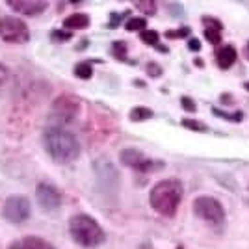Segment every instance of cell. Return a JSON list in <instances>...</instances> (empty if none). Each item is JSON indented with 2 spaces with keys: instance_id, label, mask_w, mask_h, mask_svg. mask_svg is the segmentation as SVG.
I'll list each match as a JSON object with an SVG mask.
<instances>
[{
  "instance_id": "6da1fadb",
  "label": "cell",
  "mask_w": 249,
  "mask_h": 249,
  "mask_svg": "<svg viewBox=\"0 0 249 249\" xmlns=\"http://www.w3.org/2000/svg\"><path fill=\"white\" fill-rule=\"evenodd\" d=\"M41 143L56 164H71L80 156V143L76 136L62 126H47L43 130Z\"/></svg>"
},
{
  "instance_id": "7a4b0ae2",
  "label": "cell",
  "mask_w": 249,
  "mask_h": 249,
  "mask_svg": "<svg viewBox=\"0 0 249 249\" xmlns=\"http://www.w3.org/2000/svg\"><path fill=\"white\" fill-rule=\"evenodd\" d=\"M182 196H184V188L178 178H164L151 188L149 203L160 216L173 218L182 201Z\"/></svg>"
},
{
  "instance_id": "3957f363",
  "label": "cell",
  "mask_w": 249,
  "mask_h": 249,
  "mask_svg": "<svg viewBox=\"0 0 249 249\" xmlns=\"http://www.w3.org/2000/svg\"><path fill=\"white\" fill-rule=\"evenodd\" d=\"M69 232H71L74 244H78L82 248H97L106 240L104 229L99 225L97 219H93L88 214H74L73 218L69 219Z\"/></svg>"
},
{
  "instance_id": "277c9868",
  "label": "cell",
  "mask_w": 249,
  "mask_h": 249,
  "mask_svg": "<svg viewBox=\"0 0 249 249\" xmlns=\"http://www.w3.org/2000/svg\"><path fill=\"white\" fill-rule=\"evenodd\" d=\"M32 214V203L26 196H10L4 201L2 207V218L10 223H24Z\"/></svg>"
},
{
  "instance_id": "5b68a950",
  "label": "cell",
  "mask_w": 249,
  "mask_h": 249,
  "mask_svg": "<svg viewBox=\"0 0 249 249\" xmlns=\"http://www.w3.org/2000/svg\"><path fill=\"white\" fill-rule=\"evenodd\" d=\"M0 37L6 43H26L30 39L28 24L21 17L6 15L0 19Z\"/></svg>"
},
{
  "instance_id": "8992f818",
  "label": "cell",
  "mask_w": 249,
  "mask_h": 249,
  "mask_svg": "<svg viewBox=\"0 0 249 249\" xmlns=\"http://www.w3.org/2000/svg\"><path fill=\"white\" fill-rule=\"evenodd\" d=\"M194 212H196V216H199L208 223H214V225H221L225 221L223 205L218 199L210 197V196H201V197L196 199L194 201Z\"/></svg>"
},
{
  "instance_id": "52a82bcc",
  "label": "cell",
  "mask_w": 249,
  "mask_h": 249,
  "mask_svg": "<svg viewBox=\"0 0 249 249\" xmlns=\"http://www.w3.org/2000/svg\"><path fill=\"white\" fill-rule=\"evenodd\" d=\"M80 108H82V103H80V99L76 95H60L52 103V117L62 121V123H67V121H73L74 117L78 115Z\"/></svg>"
},
{
  "instance_id": "ba28073f",
  "label": "cell",
  "mask_w": 249,
  "mask_h": 249,
  "mask_svg": "<svg viewBox=\"0 0 249 249\" xmlns=\"http://www.w3.org/2000/svg\"><path fill=\"white\" fill-rule=\"evenodd\" d=\"M119 160H121L123 166L130 167L134 171H140V173H149V171H155V169L164 166L162 162H156L153 158H147L138 149H123L119 153Z\"/></svg>"
},
{
  "instance_id": "9c48e42d",
  "label": "cell",
  "mask_w": 249,
  "mask_h": 249,
  "mask_svg": "<svg viewBox=\"0 0 249 249\" xmlns=\"http://www.w3.org/2000/svg\"><path fill=\"white\" fill-rule=\"evenodd\" d=\"M36 199L43 212H56L62 207V194L51 182H39L36 188Z\"/></svg>"
},
{
  "instance_id": "30bf717a",
  "label": "cell",
  "mask_w": 249,
  "mask_h": 249,
  "mask_svg": "<svg viewBox=\"0 0 249 249\" xmlns=\"http://www.w3.org/2000/svg\"><path fill=\"white\" fill-rule=\"evenodd\" d=\"M11 10L19 11L21 15H26V17H37L41 15L43 11L47 10V2L43 0H10L8 2Z\"/></svg>"
},
{
  "instance_id": "8fae6325",
  "label": "cell",
  "mask_w": 249,
  "mask_h": 249,
  "mask_svg": "<svg viewBox=\"0 0 249 249\" xmlns=\"http://www.w3.org/2000/svg\"><path fill=\"white\" fill-rule=\"evenodd\" d=\"M10 249H56L51 242L39 238V236H24L10 244Z\"/></svg>"
},
{
  "instance_id": "7c38bea8",
  "label": "cell",
  "mask_w": 249,
  "mask_h": 249,
  "mask_svg": "<svg viewBox=\"0 0 249 249\" xmlns=\"http://www.w3.org/2000/svg\"><path fill=\"white\" fill-rule=\"evenodd\" d=\"M234 62H236V49L234 47L225 45L216 52V63H218L219 69H231Z\"/></svg>"
},
{
  "instance_id": "4fadbf2b",
  "label": "cell",
  "mask_w": 249,
  "mask_h": 249,
  "mask_svg": "<svg viewBox=\"0 0 249 249\" xmlns=\"http://www.w3.org/2000/svg\"><path fill=\"white\" fill-rule=\"evenodd\" d=\"M89 26V15L86 13H73L63 19V30H86Z\"/></svg>"
},
{
  "instance_id": "5bb4252c",
  "label": "cell",
  "mask_w": 249,
  "mask_h": 249,
  "mask_svg": "<svg viewBox=\"0 0 249 249\" xmlns=\"http://www.w3.org/2000/svg\"><path fill=\"white\" fill-rule=\"evenodd\" d=\"M153 115L155 114H153V110H151V108H145V106H136V108L130 110L128 117H130V121L140 123V121H147V119H151Z\"/></svg>"
},
{
  "instance_id": "9a60e30c",
  "label": "cell",
  "mask_w": 249,
  "mask_h": 249,
  "mask_svg": "<svg viewBox=\"0 0 249 249\" xmlns=\"http://www.w3.org/2000/svg\"><path fill=\"white\" fill-rule=\"evenodd\" d=\"M74 76H76V78H82V80L91 78V76H93V67H91V63H88V62L76 63V65H74Z\"/></svg>"
},
{
  "instance_id": "2e32d148",
  "label": "cell",
  "mask_w": 249,
  "mask_h": 249,
  "mask_svg": "<svg viewBox=\"0 0 249 249\" xmlns=\"http://www.w3.org/2000/svg\"><path fill=\"white\" fill-rule=\"evenodd\" d=\"M147 26V21L143 17H132V19H128L126 24H124V28L128 32H143Z\"/></svg>"
},
{
  "instance_id": "e0dca14e",
  "label": "cell",
  "mask_w": 249,
  "mask_h": 249,
  "mask_svg": "<svg viewBox=\"0 0 249 249\" xmlns=\"http://www.w3.org/2000/svg\"><path fill=\"white\" fill-rule=\"evenodd\" d=\"M182 126H186L190 130H196V132H207L208 126L201 121H196V119H182Z\"/></svg>"
},
{
  "instance_id": "ac0fdd59",
  "label": "cell",
  "mask_w": 249,
  "mask_h": 249,
  "mask_svg": "<svg viewBox=\"0 0 249 249\" xmlns=\"http://www.w3.org/2000/svg\"><path fill=\"white\" fill-rule=\"evenodd\" d=\"M142 41L145 45H158L160 41V34L155 30H143L142 32Z\"/></svg>"
},
{
  "instance_id": "d6986e66",
  "label": "cell",
  "mask_w": 249,
  "mask_h": 249,
  "mask_svg": "<svg viewBox=\"0 0 249 249\" xmlns=\"http://www.w3.org/2000/svg\"><path fill=\"white\" fill-rule=\"evenodd\" d=\"M134 6L138 10H142L147 15H155L156 13V2H151V0H143V2H134Z\"/></svg>"
},
{
  "instance_id": "ffe728a7",
  "label": "cell",
  "mask_w": 249,
  "mask_h": 249,
  "mask_svg": "<svg viewBox=\"0 0 249 249\" xmlns=\"http://www.w3.org/2000/svg\"><path fill=\"white\" fill-rule=\"evenodd\" d=\"M203 24L207 26V30H223V24L219 19H214V17H203Z\"/></svg>"
},
{
  "instance_id": "44dd1931",
  "label": "cell",
  "mask_w": 249,
  "mask_h": 249,
  "mask_svg": "<svg viewBox=\"0 0 249 249\" xmlns=\"http://www.w3.org/2000/svg\"><path fill=\"white\" fill-rule=\"evenodd\" d=\"M112 52H114V56L117 60H124V56H126V45H124V41H115L112 45Z\"/></svg>"
},
{
  "instance_id": "7402d4cb",
  "label": "cell",
  "mask_w": 249,
  "mask_h": 249,
  "mask_svg": "<svg viewBox=\"0 0 249 249\" xmlns=\"http://www.w3.org/2000/svg\"><path fill=\"white\" fill-rule=\"evenodd\" d=\"M147 74H149L151 78H160V76H162V67L155 62H149L147 63Z\"/></svg>"
},
{
  "instance_id": "603a6c76",
  "label": "cell",
  "mask_w": 249,
  "mask_h": 249,
  "mask_svg": "<svg viewBox=\"0 0 249 249\" xmlns=\"http://www.w3.org/2000/svg\"><path fill=\"white\" fill-rule=\"evenodd\" d=\"M212 112H214L216 115H219L221 119H227V121H242V117H244V114H242V112H236L234 115H227V114H223L221 110H216V108H214Z\"/></svg>"
},
{
  "instance_id": "cb8c5ba5",
  "label": "cell",
  "mask_w": 249,
  "mask_h": 249,
  "mask_svg": "<svg viewBox=\"0 0 249 249\" xmlns=\"http://www.w3.org/2000/svg\"><path fill=\"white\" fill-rule=\"evenodd\" d=\"M205 37H207L212 45H218V43L221 41V34H219L218 30H205Z\"/></svg>"
},
{
  "instance_id": "d4e9b609",
  "label": "cell",
  "mask_w": 249,
  "mask_h": 249,
  "mask_svg": "<svg viewBox=\"0 0 249 249\" xmlns=\"http://www.w3.org/2000/svg\"><path fill=\"white\" fill-rule=\"evenodd\" d=\"M71 32L69 30H56L52 32V39H56V41H65V39H71Z\"/></svg>"
},
{
  "instance_id": "484cf974",
  "label": "cell",
  "mask_w": 249,
  "mask_h": 249,
  "mask_svg": "<svg viewBox=\"0 0 249 249\" xmlns=\"http://www.w3.org/2000/svg\"><path fill=\"white\" fill-rule=\"evenodd\" d=\"M180 104H182V108H184V110H188V112H192V114H194V112L197 110V106H196V103H194V101H192L190 97H182V99H180Z\"/></svg>"
},
{
  "instance_id": "4316f807",
  "label": "cell",
  "mask_w": 249,
  "mask_h": 249,
  "mask_svg": "<svg viewBox=\"0 0 249 249\" xmlns=\"http://www.w3.org/2000/svg\"><path fill=\"white\" fill-rule=\"evenodd\" d=\"M190 34V28H180V30L177 32H167L166 37L167 39H173V37H184V36H188Z\"/></svg>"
},
{
  "instance_id": "83f0119b",
  "label": "cell",
  "mask_w": 249,
  "mask_h": 249,
  "mask_svg": "<svg viewBox=\"0 0 249 249\" xmlns=\"http://www.w3.org/2000/svg\"><path fill=\"white\" fill-rule=\"evenodd\" d=\"M8 76H10V71H8V67L4 65V63L0 62V88L4 86V84L8 82Z\"/></svg>"
},
{
  "instance_id": "f1b7e54d",
  "label": "cell",
  "mask_w": 249,
  "mask_h": 249,
  "mask_svg": "<svg viewBox=\"0 0 249 249\" xmlns=\"http://www.w3.org/2000/svg\"><path fill=\"white\" fill-rule=\"evenodd\" d=\"M188 49L194 52L201 51V41H199V39H190V41H188Z\"/></svg>"
},
{
  "instance_id": "f546056e",
  "label": "cell",
  "mask_w": 249,
  "mask_h": 249,
  "mask_svg": "<svg viewBox=\"0 0 249 249\" xmlns=\"http://www.w3.org/2000/svg\"><path fill=\"white\" fill-rule=\"evenodd\" d=\"M246 56H248V60H249V43H248V49H246Z\"/></svg>"
},
{
  "instance_id": "4dcf8cb0",
  "label": "cell",
  "mask_w": 249,
  "mask_h": 249,
  "mask_svg": "<svg viewBox=\"0 0 249 249\" xmlns=\"http://www.w3.org/2000/svg\"><path fill=\"white\" fill-rule=\"evenodd\" d=\"M246 88H248V91H249V82H248V84H246Z\"/></svg>"
}]
</instances>
